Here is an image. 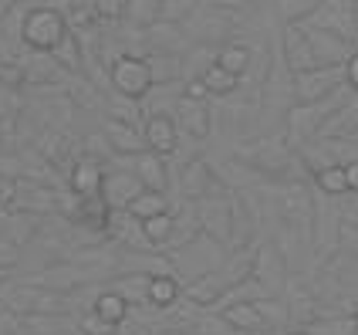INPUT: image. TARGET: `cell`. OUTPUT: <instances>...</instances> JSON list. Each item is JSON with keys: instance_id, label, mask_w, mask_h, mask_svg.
<instances>
[{"instance_id": "8992f818", "label": "cell", "mask_w": 358, "mask_h": 335, "mask_svg": "<svg viewBox=\"0 0 358 335\" xmlns=\"http://www.w3.org/2000/svg\"><path fill=\"white\" fill-rule=\"evenodd\" d=\"M254 278L271 292V298H284V288L291 281V268L287 261L280 257V251L274 247V240L257 244V261H254Z\"/></svg>"}, {"instance_id": "6da1fadb", "label": "cell", "mask_w": 358, "mask_h": 335, "mask_svg": "<svg viewBox=\"0 0 358 335\" xmlns=\"http://www.w3.org/2000/svg\"><path fill=\"white\" fill-rule=\"evenodd\" d=\"M68 38V20L55 4H31L24 31H20V48H27L31 55H55L61 41Z\"/></svg>"}, {"instance_id": "f1b7e54d", "label": "cell", "mask_w": 358, "mask_h": 335, "mask_svg": "<svg viewBox=\"0 0 358 335\" xmlns=\"http://www.w3.org/2000/svg\"><path fill=\"white\" fill-rule=\"evenodd\" d=\"M203 85H206V92L210 95H217V99H227V95H234L240 88V78L237 75H230L227 68H220V64H210L206 68V75H203Z\"/></svg>"}, {"instance_id": "cb8c5ba5", "label": "cell", "mask_w": 358, "mask_h": 335, "mask_svg": "<svg viewBox=\"0 0 358 335\" xmlns=\"http://www.w3.org/2000/svg\"><path fill=\"white\" fill-rule=\"evenodd\" d=\"M274 11L280 14L284 27H301L321 11V0H280L274 4Z\"/></svg>"}, {"instance_id": "603a6c76", "label": "cell", "mask_w": 358, "mask_h": 335, "mask_svg": "<svg viewBox=\"0 0 358 335\" xmlns=\"http://www.w3.org/2000/svg\"><path fill=\"white\" fill-rule=\"evenodd\" d=\"M41 224H44V220H41V217H31V214H7L3 237H7V240H14L17 247H24V244L38 240Z\"/></svg>"}, {"instance_id": "e0dca14e", "label": "cell", "mask_w": 358, "mask_h": 335, "mask_svg": "<svg viewBox=\"0 0 358 335\" xmlns=\"http://www.w3.org/2000/svg\"><path fill=\"white\" fill-rule=\"evenodd\" d=\"M220 315L227 318L234 329H240L243 335H264V332H271L267 318L260 315L257 301H240V305H230V308H227V312H220Z\"/></svg>"}, {"instance_id": "f6af8a7d", "label": "cell", "mask_w": 358, "mask_h": 335, "mask_svg": "<svg viewBox=\"0 0 358 335\" xmlns=\"http://www.w3.org/2000/svg\"><path fill=\"white\" fill-rule=\"evenodd\" d=\"M352 315H355V325H358V308H355V312H352Z\"/></svg>"}, {"instance_id": "8fae6325", "label": "cell", "mask_w": 358, "mask_h": 335, "mask_svg": "<svg viewBox=\"0 0 358 335\" xmlns=\"http://www.w3.org/2000/svg\"><path fill=\"white\" fill-rule=\"evenodd\" d=\"M24 71H27V88L31 92H64V81L71 78L51 55H27L24 58Z\"/></svg>"}, {"instance_id": "44dd1931", "label": "cell", "mask_w": 358, "mask_h": 335, "mask_svg": "<svg viewBox=\"0 0 358 335\" xmlns=\"http://www.w3.org/2000/svg\"><path fill=\"white\" fill-rule=\"evenodd\" d=\"M179 298H182V288H179L176 275H159L149 281V305H152V308L169 312V308H176Z\"/></svg>"}, {"instance_id": "f35d334b", "label": "cell", "mask_w": 358, "mask_h": 335, "mask_svg": "<svg viewBox=\"0 0 358 335\" xmlns=\"http://www.w3.org/2000/svg\"><path fill=\"white\" fill-rule=\"evenodd\" d=\"M345 81H348V88L358 95V51L348 58V64H345Z\"/></svg>"}, {"instance_id": "836d02e7", "label": "cell", "mask_w": 358, "mask_h": 335, "mask_svg": "<svg viewBox=\"0 0 358 335\" xmlns=\"http://www.w3.org/2000/svg\"><path fill=\"white\" fill-rule=\"evenodd\" d=\"M108 118H115V122H125V125H136L142 129L145 122H142V109L136 105L132 99H108Z\"/></svg>"}, {"instance_id": "d6a6232c", "label": "cell", "mask_w": 358, "mask_h": 335, "mask_svg": "<svg viewBox=\"0 0 358 335\" xmlns=\"http://www.w3.org/2000/svg\"><path fill=\"white\" fill-rule=\"evenodd\" d=\"M311 335H358L355 315H335V318H321L315 325H308Z\"/></svg>"}, {"instance_id": "52a82bcc", "label": "cell", "mask_w": 358, "mask_h": 335, "mask_svg": "<svg viewBox=\"0 0 358 335\" xmlns=\"http://www.w3.org/2000/svg\"><path fill=\"white\" fill-rule=\"evenodd\" d=\"M196 220L203 237H210L213 244H223L230 251V193L196 203Z\"/></svg>"}, {"instance_id": "4316f807", "label": "cell", "mask_w": 358, "mask_h": 335, "mask_svg": "<svg viewBox=\"0 0 358 335\" xmlns=\"http://www.w3.org/2000/svg\"><path fill=\"white\" fill-rule=\"evenodd\" d=\"M156 85H173L182 78V55H145Z\"/></svg>"}, {"instance_id": "d6986e66", "label": "cell", "mask_w": 358, "mask_h": 335, "mask_svg": "<svg viewBox=\"0 0 358 335\" xmlns=\"http://www.w3.org/2000/svg\"><path fill=\"white\" fill-rule=\"evenodd\" d=\"M149 275H119L112 285H105V288H112L115 295H122L129 301V308H142V305H149Z\"/></svg>"}, {"instance_id": "ac0fdd59", "label": "cell", "mask_w": 358, "mask_h": 335, "mask_svg": "<svg viewBox=\"0 0 358 335\" xmlns=\"http://www.w3.org/2000/svg\"><path fill=\"white\" fill-rule=\"evenodd\" d=\"M132 173L139 177V183L145 190H156V193H166L169 186V173H166V159L156 156V153H142L132 163Z\"/></svg>"}, {"instance_id": "9a60e30c", "label": "cell", "mask_w": 358, "mask_h": 335, "mask_svg": "<svg viewBox=\"0 0 358 335\" xmlns=\"http://www.w3.org/2000/svg\"><path fill=\"white\" fill-rule=\"evenodd\" d=\"M101 186H105V166L81 156L71 170V177H68V190L75 197H95V193H101Z\"/></svg>"}, {"instance_id": "d590c367", "label": "cell", "mask_w": 358, "mask_h": 335, "mask_svg": "<svg viewBox=\"0 0 358 335\" xmlns=\"http://www.w3.org/2000/svg\"><path fill=\"white\" fill-rule=\"evenodd\" d=\"M122 325H112V322H105L101 315H95L92 308L88 312H81L78 318V335H119Z\"/></svg>"}, {"instance_id": "30bf717a", "label": "cell", "mask_w": 358, "mask_h": 335, "mask_svg": "<svg viewBox=\"0 0 358 335\" xmlns=\"http://www.w3.org/2000/svg\"><path fill=\"white\" fill-rule=\"evenodd\" d=\"M145 193V186L139 183V177L132 170H115V173H105V186H101V197L108 200V207L115 214H125L136 200Z\"/></svg>"}, {"instance_id": "7a4b0ae2", "label": "cell", "mask_w": 358, "mask_h": 335, "mask_svg": "<svg viewBox=\"0 0 358 335\" xmlns=\"http://www.w3.org/2000/svg\"><path fill=\"white\" fill-rule=\"evenodd\" d=\"M0 305L10 315H61L64 318L75 312V298L38 288V285H27V281L17 285V288H7L0 295Z\"/></svg>"}, {"instance_id": "2e32d148", "label": "cell", "mask_w": 358, "mask_h": 335, "mask_svg": "<svg viewBox=\"0 0 358 335\" xmlns=\"http://www.w3.org/2000/svg\"><path fill=\"white\" fill-rule=\"evenodd\" d=\"M223 295H227V285L220 281L217 271H210V275H203V278H193V281H186V288H182V298H186L189 305H196V308H213Z\"/></svg>"}, {"instance_id": "d4e9b609", "label": "cell", "mask_w": 358, "mask_h": 335, "mask_svg": "<svg viewBox=\"0 0 358 335\" xmlns=\"http://www.w3.org/2000/svg\"><path fill=\"white\" fill-rule=\"evenodd\" d=\"M92 312L95 315H101L105 322H112V325H122L125 318H129V301L122 295H115L112 288H101V295H95V305H92Z\"/></svg>"}, {"instance_id": "ba28073f", "label": "cell", "mask_w": 358, "mask_h": 335, "mask_svg": "<svg viewBox=\"0 0 358 335\" xmlns=\"http://www.w3.org/2000/svg\"><path fill=\"white\" fill-rule=\"evenodd\" d=\"M301 31H304L308 44L315 48V55H318L321 68H341V64H348V58L355 55V48H352L348 41H341L338 34H331V31H324V27H315V24H301Z\"/></svg>"}, {"instance_id": "ee69618b", "label": "cell", "mask_w": 358, "mask_h": 335, "mask_svg": "<svg viewBox=\"0 0 358 335\" xmlns=\"http://www.w3.org/2000/svg\"><path fill=\"white\" fill-rule=\"evenodd\" d=\"M7 275H10V271H7V268H0V285L7 281Z\"/></svg>"}, {"instance_id": "ffe728a7", "label": "cell", "mask_w": 358, "mask_h": 335, "mask_svg": "<svg viewBox=\"0 0 358 335\" xmlns=\"http://www.w3.org/2000/svg\"><path fill=\"white\" fill-rule=\"evenodd\" d=\"M250 61H254V48L247 44V41H230V44H223L217 51V64L220 68H227L230 75H247V68H250Z\"/></svg>"}, {"instance_id": "277c9868", "label": "cell", "mask_w": 358, "mask_h": 335, "mask_svg": "<svg viewBox=\"0 0 358 335\" xmlns=\"http://www.w3.org/2000/svg\"><path fill=\"white\" fill-rule=\"evenodd\" d=\"M227 193H230V186L220 179V173L206 159H189L182 166V177H179V197H182V203H203V200L227 197Z\"/></svg>"}, {"instance_id": "f546056e", "label": "cell", "mask_w": 358, "mask_h": 335, "mask_svg": "<svg viewBox=\"0 0 358 335\" xmlns=\"http://www.w3.org/2000/svg\"><path fill=\"white\" fill-rule=\"evenodd\" d=\"M142 231H145V240H149V244L162 254V247L169 244V237H173V231H176V214L169 210V214H159V217L145 220V224H142Z\"/></svg>"}, {"instance_id": "9c48e42d", "label": "cell", "mask_w": 358, "mask_h": 335, "mask_svg": "<svg viewBox=\"0 0 358 335\" xmlns=\"http://www.w3.org/2000/svg\"><path fill=\"white\" fill-rule=\"evenodd\" d=\"M142 136L149 142V153H156V156L169 159L179 153V125L176 118L166 116V112H149L145 125H142Z\"/></svg>"}, {"instance_id": "ab89813d", "label": "cell", "mask_w": 358, "mask_h": 335, "mask_svg": "<svg viewBox=\"0 0 358 335\" xmlns=\"http://www.w3.org/2000/svg\"><path fill=\"white\" fill-rule=\"evenodd\" d=\"M345 177H348V193H355L358 197V163L345 166Z\"/></svg>"}, {"instance_id": "5bb4252c", "label": "cell", "mask_w": 358, "mask_h": 335, "mask_svg": "<svg viewBox=\"0 0 358 335\" xmlns=\"http://www.w3.org/2000/svg\"><path fill=\"white\" fill-rule=\"evenodd\" d=\"M101 129H105V139H108L112 153H119V156H142V153H149V142L142 136V129H136V125L105 118Z\"/></svg>"}, {"instance_id": "b9f144b4", "label": "cell", "mask_w": 358, "mask_h": 335, "mask_svg": "<svg viewBox=\"0 0 358 335\" xmlns=\"http://www.w3.org/2000/svg\"><path fill=\"white\" fill-rule=\"evenodd\" d=\"M284 335H311L308 329H291V332H284Z\"/></svg>"}, {"instance_id": "4fadbf2b", "label": "cell", "mask_w": 358, "mask_h": 335, "mask_svg": "<svg viewBox=\"0 0 358 335\" xmlns=\"http://www.w3.org/2000/svg\"><path fill=\"white\" fill-rule=\"evenodd\" d=\"M176 125H179V132H186V136L206 139L213 132V109H210V102L179 99L176 102Z\"/></svg>"}, {"instance_id": "7402d4cb", "label": "cell", "mask_w": 358, "mask_h": 335, "mask_svg": "<svg viewBox=\"0 0 358 335\" xmlns=\"http://www.w3.org/2000/svg\"><path fill=\"white\" fill-rule=\"evenodd\" d=\"M64 95L75 102L78 109H101V105H108V102L101 99V88L92 85L85 75H71V78L64 81Z\"/></svg>"}, {"instance_id": "e575fe53", "label": "cell", "mask_w": 358, "mask_h": 335, "mask_svg": "<svg viewBox=\"0 0 358 335\" xmlns=\"http://www.w3.org/2000/svg\"><path fill=\"white\" fill-rule=\"evenodd\" d=\"M193 332L196 335H243L240 329H234L223 315H217V312H213V315H199L196 325H193Z\"/></svg>"}, {"instance_id": "83f0119b", "label": "cell", "mask_w": 358, "mask_h": 335, "mask_svg": "<svg viewBox=\"0 0 358 335\" xmlns=\"http://www.w3.org/2000/svg\"><path fill=\"white\" fill-rule=\"evenodd\" d=\"M129 217H136L139 224H145V220L159 217V214H169V197L166 193H156V190H145L129 210H125Z\"/></svg>"}, {"instance_id": "8d00e7d4", "label": "cell", "mask_w": 358, "mask_h": 335, "mask_svg": "<svg viewBox=\"0 0 358 335\" xmlns=\"http://www.w3.org/2000/svg\"><path fill=\"white\" fill-rule=\"evenodd\" d=\"M20 261V247L14 244V240H7V237H0V268H17Z\"/></svg>"}, {"instance_id": "4dcf8cb0", "label": "cell", "mask_w": 358, "mask_h": 335, "mask_svg": "<svg viewBox=\"0 0 358 335\" xmlns=\"http://www.w3.org/2000/svg\"><path fill=\"white\" fill-rule=\"evenodd\" d=\"M315 186H318L324 197H345L348 193V177H345V166H328L315 177Z\"/></svg>"}, {"instance_id": "74e56055", "label": "cell", "mask_w": 358, "mask_h": 335, "mask_svg": "<svg viewBox=\"0 0 358 335\" xmlns=\"http://www.w3.org/2000/svg\"><path fill=\"white\" fill-rule=\"evenodd\" d=\"M182 99L206 102V99H210V92H206V85H203V81H186V92H182Z\"/></svg>"}, {"instance_id": "1f68e13d", "label": "cell", "mask_w": 358, "mask_h": 335, "mask_svg": "<svg viewBox=\"0 0 358 335\" xmlns=\"http://www.w3.org/2000/svg\"><path fill=\"white\" fill-rule=\"evenodd\" d=\"M125 11H129V4H122V0H99L95 4V14H99V31H115L125 24Z\"/></svg>"}, {"instance_id": "5b68a950", "label": "cell", "mask_w": 358, "mask_h": 335, "mask_svg": "<svg viewBox=\"0 0 358 335\" xmlns=\"http://www.w3.org/2000/svg\"><path fill=\"white\" fill-rule=\"evenodd\" d=\"M345 64L341 68H318L308 75H294V105H318L345 88Z\"/></svg>"}, {"instance_id": "7c38bea8", "label": "cell", "mask_w": 358, "mask_h": 335, "mask_svg": "<svg viewBox=\"0 0 358 335\" xmlns=\"http://www.w3.org/2000/svg\"><path fill=\"white\" fill-rule=\"evenodd\" d=\"M280 51H284V61L291 68V75H308V71H318L321 61L315 55V48L308 44L304 31L301 27H284L280 34Z\"/></svg>"}, {"instance_id": "3957f363", "label": "cell", "mask_w": 358, "mask_h": 335, "mask_svg": "<svg viewBox=\"0 0 358 335\" xmlns=\"http://www.w3.org/2000/svg\"><path fill=\"white\" fill-rule=\"evenodd\" d=\"M108 85L119 92L122 99L139 102L152 92V71H149V61L139 58V55H122V58L112 61L108 68Z\"/></svg>"}, {"instance_id": "7bdbcfd3", "label": "cell", "mask_w": 358, "mask_h": 335, "mask_svg": "<svg viewBox=\"0 0 358 335\" xmlns=\"http://www.w3.org/2000/svg\"><path fill=\"white\" fill-rule=\"evenodd\" d=\"M7 58H10V55H7V51H0V68L7 64Z\"/></svg>"}, {"instance_id": "484cf974", "label": "cell", "mask_w": 358, "mask_h": 335, "mask_svg": "<svg viewBox=\"0 0 358 335\" xmlns=\"http://www.w3.org/2000/svg\"><path fill=\"white\" fill-rule=\"evenodd\" d=\"M51 58L58 61L68 75H81V71H85V51H81L78 34H71V31H68V38L55 48V55H51Z\"/></svg>"}, {"instance_id": "60d3db41", "label": "cell", "mask_w": 358, "mask_h": 335, "mask_svg": "<svg viewBox=\"0 0 358 335\" xmlns=\"http://www.w3.org/2000/svg\"><path fill=\"white\" fill-rule=\"evenodd\" d=\"M136 335H159V332H156V329H145V325H142V329H136Z\"/></svg>"}]
</instances>
